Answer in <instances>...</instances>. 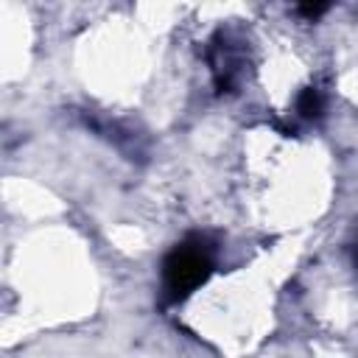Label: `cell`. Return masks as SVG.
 I'll return each mask as SVG.
<instances>
[{"label":"cell","instance_id":"1","mask_svg":"<svg viewBox=\"0 0 358 358\" xmlns=\"http://www.w3.org/2000/svg\"><path fill=\"white\" fill-rule=\"evenodd\" d=\"M210 271H213V246L207 243V238L193 235L182 241L162 263L165 296L171 302L185 299L210 277Z\"/></svg>","mask_w":358,"mask_h":358},{"label":"cell","instance_id":"2","mask_svg":"<svg viewBox=\"0 0 358 358\" xmlns=\"http://www.w3.org/2000/svg\"><path fill=\"white\" fill-rule=\"evenodd\" d=\"M296 109H299V115L302 117H319L322 115V95H319V90L316 87H308V90H302V95H299V101H296Z\"/></svg>","mask_w":358,"mask_h":358},{"label":"cell","instance_id":"3","mask_svg":"<svg viewBox=\"0 0 358 358\" xmlns=\"http://www.w3.org/2000/svg\"><path fill=\"white\" fill-rule=\"evenodd\" d=\"M327 11V6H299V14H305V17H319V14H324Z\"/></svg>","mask_w":358,"mask_h":358}]
</instances>
